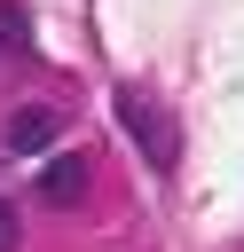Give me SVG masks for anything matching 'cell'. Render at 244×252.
I'll return each instance as SVG.
<instances>
[{
	"instance_id": "6da1fadb",
	"label": "cell",
	"mask_w": 244,
	"mask_h": 252,
	"mask_svg": "<svg viewBox=\"0 0 244 252\" xmlns=\"http://www.w3.org/2000/svg\"><path fill=\"white\" fill-rule=\"evenodd\" d=\"M118 118H126V126H134V142H142V158H150V165H157V173H165V165H173V118H165V110H157V102H142V94H134V87H126V94H118Z\"/></svg>"
},
{
	"instance_id": "7a4b0ae2",
	"label": "cell",
	"mask_w": 244,
	"mask_h": 252,
	"mask_svg": "<svg viewBox=\"0 0 244 252\" xmlns=\"http://www.w3.org/2000/svg\"><path fill=\"white\" fill-rule=\"evenodd\" d=\"M0 142H8V158H47V142H55V110H8Z\"/></svg>"
},
{
	"instance_id": "3957f363",
	"label": "cell",
	"mask_w": 244,
	"mask_h": 252,
	"mask_svg": "<svg viewBox=\"0 0 244 252\" xmlns=\"http://www.w3.org/2000/svg\"><path fill=\"white\" fill-rule=\"evenodd\" d=\"M87 173H94L87 158H47V165H39V197H47L55 213H71V205L87 197Z\"/></svg>"
},
{
	"instance_id": "277c9868",
	"label": "cell",
	"mask_w": 244,
	"mask_h": 252,
	"mask_svg": "<svg viewBox=\"0 0 244 252\" xmlns=\"http://www.w3.org/2000/svg\"><path fill=\"white\" fill-rule=\"evenodd\" d=\"M0 47H16V55L31 47V24H24V8H8V0H0Z\"/></svg>"
},
{
	"instance_id": "5b68a950",
	"label": "cell",
	"mask_w": 244,
	"mask_h": 252,
	"mask_svg": "<svg viewBox=\"0 0 244 252\" xmlns=\"http://www.w3.org/2000/svg\"><path fill=\"white\" fill-rule=\"evenodd\" d=\"M0 252H16V213H8V197H0Z\"/></svg>"
}]
</instances>
